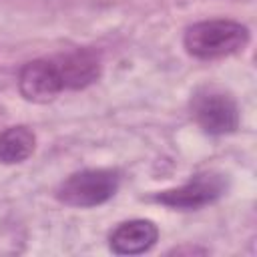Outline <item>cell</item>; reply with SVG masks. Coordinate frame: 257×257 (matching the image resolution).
<instances>
[{
  "mask_svg": "<svg viewBox=\"0 0 257 257\" xmlns=\"http://www.w3.org/2000/svg\"><path fill=\"white\" fill-rule=\"evenodd\" d=\"M102 74L96 50L76 48L26 62L18 72V90L30 102H50L64 90H82Z\"/></svg>",
  "mask_w": 257,
  "mask_h": 257,
  "instance_id": "cell-1",
  "label": "cell"
},
{
  "mask_svg": "<svg viewBox=\"0 0 257 257\" xmlns=\"http://www.w3.org/2000/svg\"><path fill=\"white\" fill-rule=\"evenodd\" d=\"M251 40L249 28L233 18H209L191 24L183 34V46L197 60H219L241 52Z\"/></svg>",
  "mask_w": 257,
  "mask_h": 257,
  "instance_id": "cell-2",
  "label": "cell"
},
{
  "mask_svg": "<svg viewBox=\"0 0 257 257\" xmlns=\"http://www.w3.org/2000/svg\"><path fill=\"white\" fill-rule=\"evenodd\" d=\"M191 116L211 137H225L239 128L241 110L235 96L219 84H201L191 94Z\"/></svg>",
  "mask_w": 257,
  "mask_h": 257,
  "instance_id": "cell-3",
  "label": "cell"
},
{
  "mask_svg": "<svg viewBox=\"0 0 257 257\" xmlns=\"http://www.w3.org/2000/svg\"><path fill=\"white\" fill-rule=\"evenodd\" d=\"M122 175L118 169H82L68 175L56 187V199L66 207L90 209L110 201L118 187Z\"/></svg>",
  "mask_w": 257,
  "mask_h": 257,
  "instance_id": "cell-4",
  "label": "cell"
},
{
  "mask_svg": "<svg viewBox=\"0 0 257 257\" xmlns=\"http://www.w3.org/2000/svg\"><path fill=\"white\" fill-rule=\"evenodd\" d=\"M227 177L219 171H201L191 175L183 185L159 191L153 201L169 209L179 211H197L207 205L217 203L227 193Z\"/></svg>",
  "mask_w": 257,
  "mask_h": 257,
  "instance_id": "cell-5",
  "label": "cell"
},
{
  "mask_svg": "<svg viewBox=\"0 0 257 257\" xmlns=\"http://www.w3.org/2000/svg\"><path fill=\"white\" fill-rule=\"evenodd\" d=\"M159 241V227L151 219H128L108 233V247L114 255H143Z\"/></svg>",
  "mask_w": 257,
  "mask_h": 257,
  "instance_id": "cell-6",
  "label": "cell"
},
{
  "mask_svg": "<svg viewBox=\"0 0 257 257\" xmlns=\"http://www.w3.org/2000/svg\"><path fill=\"white\" fill-rule=\"evenodd\" d=\"M36 149V135L24 124L8 126L0 133V163L18 165L32 157Z\"/></svg>",
  "mask_w": 257,
  "mask_h": 257,
  "instance_id": "cell-7",
  "label": "cell"
},
{
  "mask_svg": "<svg viewBox=\"0 0 257 257\" xmlns=\"http://www.w3.org/2000/svg\"><path fill=\"white\" fill-rule=\"evenodd\" d=\"M171 253H177V255H181V253H207V249H197V247H177V249H173Z\"/></svg>",
  "mask_w": 257,
  "mask_h": 257,
  "instance_id": "cell-8",
  "label": "cell"
}]
</instances>
